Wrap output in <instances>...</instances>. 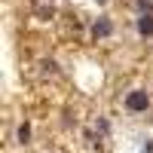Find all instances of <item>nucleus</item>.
<instances>
[{"instance_id":"7ed1b4c3","label":"nucleus","mask_w":153,"mask_h":153,"mask_svg":"<svg viewBox=\"0 0 153 153\" xmlns=\"http://www.w3.org/2000/svg\"><path fill=\"white\" fill-rule=\"evenodd\" d=\"M110 31H113V25H110V19H104V16L92 25V37H107Z\"/></svg>"},{"instance_id":"20e7f679","label":"nucleus","mask_w":153,"mask_h":153,"mask_svg":"<svg viewBox=\"0 0 153 153\" xmlns=\"http://www.w3.org/2000/svg\"><path fill=\"white\" fill-rule=\"evenodd\" d=\"M28 138H31V126L25 123L22 129H19V141H22V144H28Z\"/></svg>"},{"instance_id":"39448f33","label":"nucleus","mask_w":153,"mask_h":153,"mask_svg":"<svg viewBox=\"0 0 153 153\" xmlns=\"http://www.w3.org/2000/svg\"><path fill=\"white\" fill-rule=\"evenodd\" d=\"M138 3V9H141V16L144 12H153V0H135Z\"/></svg>"},{"instance_id":"f03ea898","label":"nucleus","mask_w":153,"mask_h":153,"mask_svg":"<svg viewBox=\"0 0 153 153\" xmlns=\"http://www.w3.org/2000/svg\"><path fill=\"white\" fill-rule=\"evenodd\" d=\"M138 34H141V37H153V12L138 16Z\"/></svg>"},{"instance_id":"f257e3e1","label":"nucleus","mask_w":153,"mask_h":153,"mask_svg":"<svg viewBox=\"0 0 153 153\" xmlns=\"http://www.w3.org/2000/svg\"><path fill=\"white\" fill-rule=\"evenodd\" d=\"M126 107H129L132 113H144L150 107V95L144 92V89H132V92L126 95Z\"/></svg>"},{"instance_id":"423d86ee","label":"nucleus","mask_w":153,"mask_h":153,"mask_svg":"<svg viewBox=\"0 0 153 153\" xmlns=\"http://www.w3.org/2000/svg\"><path fill=\"white\" fill-rule=\"evenodd\" d=\"M144 153H153V144H144Z\"/></svg>"}]
</instances>
